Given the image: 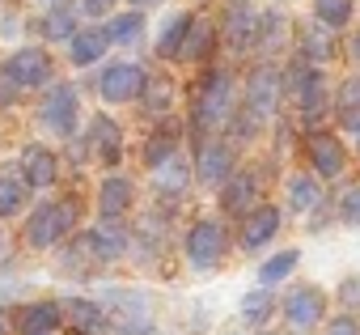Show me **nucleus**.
I'll list each match as a JSON object with an SVG mask.
<instances>
[{"label": "nucleus", "instance_id": "obj_1", "mask_svg": "<svg viewBox=\"0 0 360 335\" xmlns=\"http://www.w3.org/2000/svg\"><path fill=\"white\" fill-rule=\"evenodd\" d=\"M72 221H77V200H60V204H43L34 217H30V225H26V242L30 246H56L68 229H72Z\"/></svg>", "mask_w": 360, "mask_h": 335}, {"label": "nucleus", "instance_id": "obj_2", "mask_svg": "<svg viewBox=\"0 0 360 335\" xmlns=\"http://www.w3.org/2000/svg\"><path fill=\"white\" fill-rule=\"evenodd\" d=\"M221 255H225V229L217 221H200L187 234V259L195 267H212V263H221Z\"/></svg>", "mask_w": 360, "mask_h": 335}, {"label": "nucleus", "instance_id": "obj_3", "mask_svg": "<svg viewBox=\"0 0 360 335\" xmlns=\"http://www.w3.org/2000/svg\"><path fill=\"white\" fill-rule=\"evenodd\" d=\"M43 123L56 132V136H68L72 123H77V89L72 85H56L43 102Z\"/></svg>", "mask_w": 360, "mask_h": 335}, {"label": "nucleus", "instance_id": "obj_4", "mask_svg": "<svg viewBox=\"0 0 360 335\" xmlns=\"http://www.w3.org/2000/svg\"><path fill=\"white\" fill-rule=\"evenodd\" d=\"M144 89V72L136 64H115L102 72V98L106 102H131Z\"/></svg>", "mask_w": 360, "mask_h": 335}, {"label": "nucleus", "instance_id": "obj_5", "mask_svg": "<svg viewBox=\"0 0 360 335\" xmlns=\"http://www.w3.org/2000/svg\"><path fill=\"white\" fill-rule=\"evenodd\" d=\"M5 77L18 81V85H43V81L51 77V60H47L39 47H26V51H18V56L9 60Z\"/></svg>", "mask_w": 360, "mask_h": 335}, {"label": "nucleus", "instance_id": "obj_6", "mask_svg": "<svg viewBox=\"0 0 360 335\" xmlns=\"http://www.w3.org/2000/svg\"><path fill=\"white\" fill-rule=\"evenodd\" d=\"M225 115H229V81H225V77H212V81H208V89L200 94L195 123H200V127H217Z\"/></svg>", "mask_w": 360, "mask_h": 335}, {"label": "nucleus", "instance_id": "obj_7", "mask_svg": "<svg viewBox=\"0 0 360 335\" xmlns=\"http://www.w3.org/2000/svg\"><path fill=\"white\" fill-rule=\"evenodd\" d=\"M322 310H326L322 289H292L288 301H284V314H288L292 327H314V322L322 318Z\"/></svg>", "mask_w": 360, "mask_h": 335}, {"label": "nucleus", "instance_id": "obj_8", "mask_svg": "<svg viewBox=\"0 0 360 335\" xmlns=\"http://www.w3.org/2000/svg\"><path fill=\"white\" fill-rule=\"evenodd\" d=\"M22 179H26L30 187H51V183H56V157H51V148L30 144V148L22 153Z\"/></svg>", "mask_w": 360, "mask_h": 335}, {"label": "nucleus", "instance_id": "obj_9", "mask_svg": "<svg viewBox=\"0 0 360 335\" xmlns=\"http://www.w3.org/2000/svg\"><path fill=\"white\" fill-rule=\"evenodd\" d=\"M280 102V72L276 68H259L250 77V110L255 115H271Z\"/></svg>", "mask_w": 360, "mask_h": 335}, {"label": "nucleus", "instance_id": "obj_10", "mask_svg": "<svg viewBox=\"0 0 360 335\" xmlns=\"http://www.w3.org/2000/svg\"><path fill=\"white\" fill-rule=\"evenodd\" d=\"M110 327H115L119 335H144V331L153 327V318H148V310H144L140 297H123L119 310H115V318H110Z\"/></svg>", "mask_w": 360, "mask_h": 335}, {"label": "nucleus", "instance_id": "obj_11", "mask_svg": "<svg viewBox=\"0 0 360 335\" xmlns=\"http://www.w3.org/2000/svg\"><path fill=\"white\" fill-rule=\"evenodd\" d=\"M225 34L233 47H250L259 39V13L250 5H233L229 9V22H225Z\"/></svg>", "mask_w": 360, "mask_h": 335}, {"label": "nucleus", "instance_id": "obj_12", "mask_svg": "<svg viewBox=\"0 0 360 335\" xmlns=\"http://www.w3.org/2000/svg\"><path fill=\"white\" fill-rule=\"evenodd\" d=\"M153 183H157L161 191H169V196L187 191V157H183V153H174V157L157 161V165H153Z\"/></svg>", "mask_w": 360, "mask_h": 335}, {"label": "nucleus", "instance_id": "obj_13", "mask_svg": "<svg viewBox=\"0 0 360 335\" xmlns=\"http://www.w3.org/2000/svg\"><path fill=\"white\" fill-rule=\"evenodd\" d=\"M89 242H94V251H98L102 259H119V255L127 251V234L115 225V217H102V225H94Z\"/></svg>", "mask_w": 360, "mask_h": 335}, {"label": "nucleus", "instance_id": "obj_14", "mask_svg": "<svg viewBox=\"0 0 360 335\" xmlns=\"http://www.w3.org/2000/svg\"><path fill=\"white\" fill-rule=\"evenodd\" d=\"M56 322H60V305H51V301H39V305L22 310V318H18V331H22V335H51V331H56Z\"/></svg>", "mask_w": 360, "mask_h": 335}, {"label": "nucleus", "instance_id": "obj_15", "mask_svg": "<svg viewBox=\"0 0 360 335\" xmlns=\"http://www.w3.org/2000/svg\"><path fill=\"white\" fill-rule=\"evenodd\" d=\"M309 157H314V165L322 170V179H335V175L343 170V148H339L330 136H314V140H309Z\"/></svg>", "mask_w": 360, "mask_h": 335}, {"label": "nucleus", "instance_id": "obj_16", "mask_svg": "<svg viewBox=\"0 0 360 335\" xmlns=\"http://www.w3.org/2000/svg\"><path fill=\"white\" fill-rule=\"evenodd\" d=\"M276 229H280V213H276V208H255V217L246 221L242 238H246V246H263Z\"/></svg>", "mask_w": 360, "mask_h": 335}, {"label": "nucleus", "instance_id": "obj_17", "mask_svg": "<svg viewBox=\"0 0 360 335\" xmlns=\"http://www.w3.org/2000/svg\"><path fill=\"white\" fill-rule=\"evenodd\" d=\"M229 175V148L225 144H204L200 153V179L204 183H221Z\"/></svg>", "mask_w": 360, "mask_h": 335}, {"label": "nucleus", "instance_id": "obj_18", "mask_svg": "<svg viewBox=\"0 0 360 335\" xmlns=\"http://www.w3.org/2000/svg\"><path fill=\"white\" fill-rule=\"evenodd\" d=\"M127 204H131V183L127 179H106L102 183V200H98L102 217H119Z\"/></svg>", "mask_w": 360, "mask_h": 335}, {"label": "nucleus", "instance_id": "obj_19", "mask_svg": "<svg viewBox=\"0 0 360 335\" xmlns=\"http://www.w3.org/2000/svg\"><path fill=\"white\" fill-rule=\"evenodd\" d=\"M110 34L106 30H85V34H72V60L77 64H94L102 51H106Z\"/></svg>", "mask_w": 360, "mask_h": 335}, {"label": "nucleus", "instance_id": "obj_20", "mask_svg": "<svg viewBox=\"0 0 360 335\" xmlns=\"http://www.w3.org/2000/svg\"><path fill=\"white\" fill-rule=\"evenodd\" d=\"M94 144H98L102 161H119V153H123V136L110 119H94Z\"/></svg>", "mask_w": 360, "mask_h": 335}, {"label": "nucleus", "instance_id": "obj_21", "mask_svg": "<svg viewBox=\"0 0 360 335\" xmlns=\"http://www.w3.org/2000/svg\"><path fill=\"white\" fill-rule=\"evenodd\" d=\"M288 204H292V213H309L314 204H322V187L314 179L297 175V179H288Z\"/></svg>", "mask_w": 360, "mask_h": 335}, {"label": "nucleus", "instance_id": "obj_22", "mask_svg": "<svg viewBox=\"0 0 360 335\" xmlns=\"http://www.w3.org/2000/svg\"><path fill=\"white\" fill-rule=\"evenodd\" d=\"M26 204V179L0 170V213H18Z\"/></svg>", "mask_w": 360, "mask_h": 335}, {"label": "nucleus", "instance_id": "obj_23", "mask_svg": "<svg viewBox=\"0 0 360 335\" xmlns=\"http://www.w3.org/2000/svg\"><path fill=\"white\" fill-rule=\"evenodd\" d=\"M339 115L352 132H360V81L356 77L343 81V89H339Z\"/></svg>", "mask_w": 360, "mask_h": 335}, {"label": "nucleus", "instance_id": "obj_24", "mask_svg": "<svg viewBox=\"0 0 360 335\" xmlns=\"http://www.w3.org/2000/svg\"><path fill=\"white\" fill-rule=\"evenodd\" d=\"M64 310L72 314V322H77L81 331H98V327H106V318H102V305H98V301H81V297H77V301H68Z\"/></svg>", "mask_w": 360, "mask_h": 335}, {"label": "nucleus", "instance_id": "obj_25", "mask_svg": "<svg viewBox=\"0 0 360 335\" xmlns=\"http://www.w3.org/2000/svg\"><path fill=\"white\" fill-rule=\"evenodd\" d=\"M208 47H212V26L208 22H191L187 43H183V56L187 60H200V56H208Z\"/></svg>", "mask_w": 360, "mask_h": 335}, {"label": "nucleus", "instance_id": "obj_26", "mask_svg": "<svg viewBox=\"0 0 360 335\" xmlns=\"http://www.w3.org/2000/svg\"><path fill=\"white\" fill-rule=\"evenodd\" d=\"M297 259H301L297 251H284V255H276V259H267V263L259 267V280H263V284H276V280H284V276H288V272L297 267Z\"/></svg>", "mask_w": 360, "mask_h": 335}, {"label": "nucleus", "instance_id": "obj_27", "mask_svg": "<svg viewBox=\"0 0 360 335\" xmlns=\"http://www.w3.org/2000/svg\"><path fill=\"white\" fill-rule=\"evenodd\" d=\"M191 22H195V18H174V22H169V30L161 34V56H178V51H183Z\"/></svg>", "mask_w": 360, "mask_h": 335}, {"label": "nucleus", "instance_id": "obj_28", "mask_svg": "<svg viewBox=\"0 0 360 335\" xmlns=\"http://www.w3.org/2000/svg\"><path fill=\"white\" fill-rule=\"evenodd\" d=\"M140 30H144V22H140V13H123V18H115L110 22V43H136L140 39Z\"/></svg>", "mask_w": 360, "mask_h": 335}, {"label": "nucleus", "instance_id": "obj_29", "mask_svg": "<svg viewBox=\"0 0 360 335\" xmlns=\"http://www.w3.org/2000/svg\"><path fill=\"white\" fill-rule=\"evenodd\" d=\"M301 106H305V115H309V119H314V115H322V106H326L322 77H301Z\"/></svg>", "mask_w": 360, "mask_h": 335}, {"label": "nucleus", "instance_id": "obj_30", "mask_svg": "<svg viewBox=\"0 0 360 335\" xmlns=\"http://www.w3.org/2000/svg\"><path fill=\"white\" fill-rule=\"evenodd\" d=\"M318 22H326V26H343L347 22V13H352V0H318Z\"/></svg>", "mask_w": 360, "mask_h": 335}, {"label": "nucleus", "instance_id": "obj_31", "mask_svg": "<svg viewBox=\"0 0 360 335\" xmlns=\"http://www.w3.org/2000/svg\"><path fill=\"white\" fill-rule=\"evenodd\" d=\"M250 187H255V179L250 175H242V179H233L229 183V191H225V204L233 208V213H242V208H250ZM255 213V208H250Z\"/></svg>", "mask_w": 360, "mask_h": 335}, {"label": "nucleus", "instance_id": "obj_32", "mask_svg": "<svg viewBox=\"0 0 360 335\" xmlns=\"http://www.w3.org/2000/svg\"><path fill=\"white\" fill-rule=\"evenodd\" d=\"M174 153H178V148H174V136H153L148 148H144L148 165H157V161H165V157H174Z\"/></svg>", "mask_w": 360, "mask_h": 335}, {"label": "nucleus", "instance_id": "obj_33", "mask_svg": "<svg viewBox=\"0 0 360 335\" xmlns=\"http://www.w3.org/2000/svg\"><path fill=\"white\" fill-rule=\"evenodd\" d=\"M43 30H47V39H68V34H72V18H68V13H51V18L43 22Z\"/></svg>", "mask_w": 360, "mask_h": 335}, {"label": "nucleus", "instance_id": "obj_34", "mask_svg": "<svg viewBox=\"0 0 360 335\" xmlns=\"http://www.w3.org/2000/svg\"><path fill=\"white\" fill-rule=\"evenodd\" d=\"M305 51H309L314 60H326V56H330V43H326V34L318 39V30H309V34H305Z\"/></svg>", "mask_w": 360, "mask_h": 335}, {"label": "nucleus", "instance_id": "obj_35", "mask_svg": "<svg viewBox=\"0 0 360 335\" xmlns=\"http://www.w3.org/2000/svg\"><path fill=\"white\" fill-rule=\"evenodd\" d=\"M267 310H271L267 293H259V297H250V301H246V318H250V322H263V318H267Z\"/></svg>", "mask_w": 360, "mask_h": 335}, {"label": "nucleus", "instance_id": "obj_36", "mask_svg": "<svg viewBox=\"0 0 360 335\" xmlns=\"http://www.w3.org/2000/svg\"><path fill=\"white\" fill-rule=\"evenodd\" d=\"M343 217L347 221H360V187H347L343 191Z\"/></svg>", "mask_w": 360, "mask_h": 335}, {"label": "nucleus", "instance_id": "obj_37", "mask_svg": "<svg viewBox=\"0 0 360 335\" xmlns=\"http://www.w3.org/2000/svg\"><path fill=\"white\" fill-rule=\"evenodd\" d=\"M148 102H153L157 110H165V106H169V85H165V81H157V85L148 89Z\"/></svg>", "mask_w": 360, "mask_h": 335}, {"label": "nucleus", "instance_id": "obj_38", "mask_svg": "<svg viewBox=\"0 0 360 335\" xmlns=\"http://www.w3.org/2000/svg\"><path fill=\"white\" fill-rule=\"evenodd\" d=\"M326 335H356V318H335Z\"/></svg>", "mask_w": 360, "mask_h": 335}, {"label": "nucleus", "instance_id": "obj_39", "mask_svg": "<svg viewBox=\"0 0 360 335\" xmlns=\"http://www.w3.org/2000/svg\"><path fill=\"white\" fill-rule=\"evenodd\" d=\"M110 5H115V0H81V9H85V13H94V18H98V13H106Z\"/></svg>", "mask_w": 360, "mask_h": 335}, {"label": "nucleus", "instance_id": "obj_40", "mask_svg": "<svg viewBox=\"0 0 360 335\" xmlns=\"http://www.w3.org/2000/svg\"><path fill=\"white\" fill-rule=\"evenodd\" d=\"M0 335H5V318H0Z\"/></svg>", "mask_w": 360, "mask_h": 335}, {"label": "nucleus", "instance_id": "obj_41", "mask_svg": "<svg viewBox=\"0 0 360 335\" xmlns=\"http://www.w3.org/2000/svg\"><path fill=\"white\" fill-rule=\"evenodd\" d=\"M136 5H148V0H136Z\"/></svg>", "mask_w": 360, "mask_h": 335}]
</instances>
